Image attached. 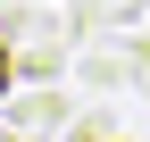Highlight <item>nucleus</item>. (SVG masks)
<instances>
[{"mask_svg":"<svg viewBox=\"0 0 150 142\" xmlns=\"http://www.w3.org/2000/svg\"><path fill=\"white\" fill-rule=\"evenodd\" d=\"M0 75H8V67H0Z\"/></svg>","mask_w":150,"mask_h":142,"instance_id":"f257e3e1","label":"nucleus"}]
</instances>
